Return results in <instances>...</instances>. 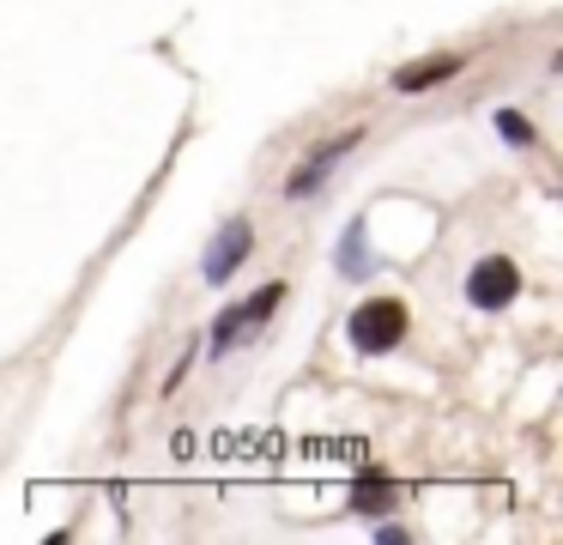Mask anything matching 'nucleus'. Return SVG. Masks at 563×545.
Wrapping results in <instances>:
<instances>
[{
  "instance_id": "2",
  "label": "nucleus",
  "mask_w": 563,
  "mask_h": 545,
  "mask_svg": "<svg viewBox=\"0 0 563 545\" xmlns=\"http://www.w3.org/2000/svg\"><path fill=\"white\" fill-rule=\"evenodd\" d=\"M345 339H352V351H364V358H382V351H394L406 339V303L400 297H369L352 309V321H345Z\"/></svg>"
},
{
  "instance_id": "1",
  "label": "nucleus",
  "mask_w": 563,
  "mask_h": 545,
  "mask_svg": "<svg viewBox=\"0 0 563 545\" xmlns=\"http://www.w3.org/2000/svg\"><path fill=\"white\" fill-rule=\"evenodd\" d=\"M279 303H285V285H279V279H273V285H261V291H249L243 303H231V309H224L219 321H212V334H207V351H212V358H224V351H236L249 334H261V327L273 321V309H279Z\"/></svg>"
},
{
  "instance_id": "9",
  "label": "nucleus",
  "mask_w": 563,
  "mask_h": 545,
  "mask_svg": "<svg viewBox=\"0 0 563 545\" xmlns=\"http://www.w3.org/2000/svg\"><path fill=\"white\" fill-rule=\"evenodd\" d=\"M490 121H497V133H503L509 145H533V121H527L521 109H497Z\"/></svg>"
},
{
  "instance_id": "8",
  "label": "nucleus",
  "mask_w": 563,
  "mask_h": 545,
  "mask_svg": "<svg viewBox=\"0 0 563 545\" xmlns=\"http://www.w3.org/2000/svg\"><path fill=\"white\" fill-rule=\"evenodd\" d=\"M352 509H357V515H382V509H394V484L357 479V484H352Z\"/></svg>"
},
{
  "instance_id": "7",
  "label": "nucleus",
  "mask_w": 563,
  "mask_h": 545,
  "mask_svg": "<svg viewBox=\"0 0 563 545\" xmlns=\"http://www.w3.org/2000/svg\"><path fill=\"white\" fill-rule=\"evenodd\" d=\"M369 254H364V218H352V225H345V237H340V273L345 279H364L369 273Z\"/></svg>"
},
{
  "instance_id": "6",
  "label": "nucleus",
  "mask_w": 563,
  "mask_h": 545,
  "mask_svg": "<svg viewBox=\"0 0 563 545\" xmlns=\"http://www.w3.org/2000/svg\"><path fill=\"white\" fill-rule=\"evenodd\" d=\"M461 67H466L461 55H424V61H412V67H400V73H394V91H430V85L454 79Z\"/></svg>"
},
{
  "instance_id": "3",
  "label": "nucleus",
  "mask_w": 563,
  "mask_h": 545,
  "mask_svg": "<svg viewBox=\"0 0 563 545\" xmlns=\"http://www.w3.org/2000/svg\"><path fill=\"white\" fill-rule=\"evenodd\" d=\"M249 249H255V225H249L243 212L224 218L219 237H212V242H207V254H200V279H207V285H224V279H231L236 266L249 261Z\"/></svg>"
},
{
  "instance_id": "4",
  "label": "nucleus",
  "mask_w": 563,
  "mask_h": 545,
  "mask_svg": "<svg viewBox=\"0 0 563 545\" xmlns=\"http://www.w3.org/2000/svg\"><path fill=\"white\" fill-rule=\"evenodd\" d=\"M521 297V273H515L509 254H485V261L466 273V303L473 309H509Z\"/></svg>"
},
{
  "instance_id": "5",
  "label": "nucleus",
  "mask_w": 563,
  "mask_h": 545,
  "mask_svg": "<svg viewBox=\"0 0 563 545\" xmlns=\"http://www.w3.org/2000/svg\"><path fill=\"white\" fill-rule=\"evenodd\" d=\"M357 145H364V128H345V133H333L328 145H316V152H309L303 164H297L291 176H285V194H291V200H309V194H316L321 182L333 176V164H340L345 152H357Z\"/></svg>"
}]
</instances>
